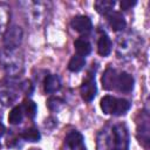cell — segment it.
<instances>
[{
  "instance_id": "cell-8",
  "label": "cell",
  "mask_w": 150,
  "mask_h": 150,
  "mask_svg": "<svg viewBox=\"0 0 150 150\" xmlns=\"http://www.w3.org/2000/svg\"><path fill=\"white\" fill-rule=\"evenodd\" d=\"M117 73L112 68H107L104 74L102 75V87L105 90H111L116 87V80H117Z\"/></svg>"
},
{
  "instance_id": "cell-1",
  "label": "cell",
  "mask_w": 150,
  "mask_h": 150,
  "mask_svg": "<svg viewBox=\"0 0 150 150\" xmlns=\"http://www.w3.org/2000/svg\"><path fill=\"white\" fill-rule=\"evenodd\" d=\"M129 149V132L124 124H117L112 128V150Z\"/></svg>"
},
{
  "instance_id": "cell-10",
  "label": "cell",
  "mask_w": 150,
  "mask_h": 150,
  "mask_svg": "<svg viewBox=\"0 0 150 150\" xmlns=\"http://www.w3.org/2000/svg\"><path fill=\"white\" fill-rule=\"evenodd\" d=\"M97 52L101 56H108L111 53V40L105 33H102L98 39Z\"/></svg>"
},
{
  "instance_id": "cell-16",
  "label": "cell",
  "mask_w": 150,
  "mask_h": 150,
  "mask_svg": "<svg viewBox=\"0 0 150 150\" xmlns=\"http://www.w3.org/2000/svg\"><path fill=\"white\" fill-rule=\"evenodd\" d=\"M84 64H86V59L83 56L76 54L70 59V61L68 63V69L73 73H77L84 67Z\"/></svg>"
},
{
  "instance_id": "cell-26",
  "label": "cell",
  "mask_w": 150,
  "mask_h": 150,
  "mask_svg": "<svg viewBox=\"0 0 150 150\" xmlns=\"http://www.w3.org/2000/svg\"><path fill=\"white\" fill-rule=\"evenodd\" d=\"M0 146H1V144H0Z\"/></svg>"
},
{
  "instance_id": "cell-5",
  "label": "cell",
  "mask_w": 150,
  "mask_h": 150,
  "mask_svg": "<svg viewBox=\"0 0 150 150\" xmlns=\"http://www.w3.org/2000/svg\"><path fill=\"white\" fill-rule=\"evenodd\" d=\"M134 84H135L134 77L130 74H128L125 71H122L117 75L115 88H117V90L122 91V93H130L134 89Z\"/></svg>"
},
{
  "instance_id": "cell-6",
  "label": "cell",
  "mask_w": 150,
  "mask_h": 150,
  "mask_svg": "<svg viewBox=\"0 0 150 150\" xmlns=\"http://www.w3.org/2000/svg\"><path fill=\"white\" fill-rule=\"evenodd\" d=\"M16 97V94L13 89L12 86H9V83H0V101L8 105V104H12V102L15 100Z\"/></svg>"
},
{
  "instance_id": "cell-22",
  "label": "cell",
  "mask_w": 150,
  "mask_h": 150,
  "mask_svg": "<svg viewBox=\"0 0 150 150\" xmlns=\"http://www.w3.org/2000/svg\"><path fill=\"white\" fill-rule=\"evenodd\" d=\"M20 88H21V90L22 91H25L27 95H30L32 93H33V90H34V87H33V84L30 83V81H25V82H22L21 83V86H20Z\"/></svg>"
},
{
  "instance_id": "cell-19",
  "label": "cell",
  "mask_w": 150,
  "mask_h": 150,
  "mask_svg": "<svg viewBox=\"0 0 150 150\" xmlns=\"http://www.w3.org/2000/svg\"><path fill=\"white\" fill-rule=\"evenodd\" d=\"M20 136H21L25 141H27V142H38V141H40V138H41L40 131H39L38 129H35V128H28V129L23 130V131L20 134Z\"/></svg>"
},
{
  "instance_id": "cell-25",
  "label": "cell",
  "mask_w": 150,
  "mask_h": 150,
  "mask_svg": "<svg viewBox=\"0 0 150 150\" xmlns=\"http://www.w3.org/2000/svg\"><path fill=\"white\" fill-rule=\"evenodd\" d=\"M29 150H40V149H36V148H33V149H29Z\"/></svg>"
},
{
  "instance_id": "cell-3",
  "label": "cell",
  "mask_w": 150,
  "mask_h": 150,
  "mask_svg": "<svg viewBox=\"0 0 150 150\" xmlns=\"http://www.w3.org/2000/svg\"><path fill=\"white\" fill-rule=\"evenodd\" d=\"M80 93H81V97L84 101L90 102L94 100V97L96 96V93H97V88H96V83H95V75L87 77L82 82Z\"/></svg>"
},
{
  "instance_id": "cell-11",
  "label": "cell",
  "mask_w": 150,
  "mask_h": 150,
  "mask_svg": "<svg viewBox=\"0 0 150 150\" xmlns=\"http://www.w3.org/2000/svg\"><path fill=\"white\" fill-rule=\"evenodd\" d=\"M143 116H144L143 118L141 117V127L138 125L137 131H138V134L141 132V137H138L139 143H143L145 145L149 143V116L146 112Z\"/></svg>"
},
{
  "instance_id": "cell-21",
  "label": "cell",
  "mask_w": 150,
  "mask_h": 150,
  "mask_svg": "<svg viewBox=\"0 0 150 150\" xmlns=\"http://www.w3.org/2000/svg\"><path fill=\"white\" fill-rule=\"evenodd\" d=\"M47 107L50 111L54 112H59L61 109H63L64 107V101L61 97H50L47 101Z\"/></svg>"
},
{
  "instance_id": "cell-23",
  "label": "cell",
  "mask_w": 150,
  "mask_h": 150,
  "mask_svg": "<svg viewBox=\"0 0 150 150\" xmlns=\"http://www.w3.org/2000/svg\"><path fill=\"white\" fill-rule=\"evenodd\" d=\"M137 4V1H135V0H122L121 2H120V6H121V9H123V11H127V9H130L131 7H134L135 5Z\"/></svg>"
},
{
  "instance_id": "cell-15",
  "label": "cell",
  "mask_w": 150,
  "mask_h": 150,
  "mask_svg": "<svg viewBox=\"0 0 150 150\" xmlns=\"http://www.w3.org/2000/svg\"><path fill=\"white\" fill-rule=\"evenodd\" d=\"M115 103H116V97L107 95L101 100V109L104 114L109 115L112 114L114 115V110H115Z\"/></svg>"
},
{
  "instance_id": "cell-14",
  "label": "cell",
  "mask_w": 150,
  "mask_h": 150,
  "mask_svg": "<svg viewBox=\"0 0 150 150\" xmlns=\"http://www.w3.org/2000/svg\"><path fill=\"white\" fill-rule=\"evenodd\" d=\"M74 47L77 52V55H81V56H86V55H89L90 52H91V46L90 43L84 40V39H77L75 40L74 42Z\"/></svg>"
},
{
  "instance_id": "cell-13",
  "label": "cell",
  "mask_w": 150,
  "mask_h": 150,
  "mask_svg": "<svg viewBox=\"0 0 150 150\" xmlns=\"http://www.w3.org/2000/svg\"><path fill=\"white\" fill-rule=\"evenodd\" d=\"M94 6H95V9L97 11V13H100L102 15H108L112 12L115 1L114 0H98L94 4Z\"/></svg>"
},
{
  "instance_id": "cell-20",
  "label": "cell",
  "mask_w": 150,
  "mask_h": 150,
  "mask_svg": "<svg viewBox=\"0 0 150 150\" xmlns=\"http://www.w3.org/2000/svg\"><path fill=\"white\" fill-rule=\"evenodd\" d=\"M22 118H23V110L21 105L14 107L8 115V122L11 124H19L22 122Z\"/></svg>"
},
{
  "instance_id": "cell-7",
  "label": "cell",
  "mask_w": 150,
  "mask_h": 150,
  "mask_svg": "<svg viewBox=\"0 0 150 150\" xmlns=\"http://www.w3.org/2000/svg\"><path fill=\"white\" fill-rule=\"evenodd\" d=\"M108 21H109V25L110 27L115 30V32H120V30H123L127 26V22H125V19L124 16L120 13V12H111L110 14H108Z\"/></svg>"
},
{
  "instance_id": "cell-24",
  "label": "cell",
  "mask_w": 150,
  "mask_h": 150,
  "mask_svg": "<svg viewBox=\"0 0 150 150\" xmlns=\"http://www.w3.org/2000/svg\"><path fill=\"white\" fill-rule=\"evenodd\" d=\"M5 131H6V128H5V125H4V124L0 122V137H1V136L5 134Z\"/></svg>"
},
{
  "instance_id": "cell-4",
  "label": "cell",
  "mask_w": 150,
  "mask_h": 150,
  "mask_svg": "<svg viewBox=\"0 0 150 150\" xmlns=\"http://www.w3.org/2000/svg\"><path fill=\"white\" fill-rule=\"evenodd\" d=\"M70 25L80 34H88L93 28L91 20L86 15H76V16H74L71 19V21H70Z\"/></svg>"
},
{
  "instance_id": "cell-2",
  "label": "cell",
  "mask_w": 150,
  "mask_h": 150,
  "mask_svg": "<svg viewBox=\"0 0 150 150\" xmlns=\"http://www.w3.org/2000/svg\"><path fill=\"white\" fill-rule=\"evenodd\" d=\"M21 40H22V30L18 26L9 27L4 36V43L6 48L11 50L19 47V45L21 43Z\"/></svg>"
},
{
  "instance_id": "cell-17",
  "label": "cell",
  "mask_w": 150,
  "mask_h": 150,
  "mask_svg": "<svg viewBox=\"0 0 150 150\" xmlns=\"http://www.w3.org/2000/svg\"><path fill=\"white\" fill-rule=\"evenodd\" d=\"M130 107H131V103L128 100H125V98H116L114 115H116V116L124 115L130 109Z\"/></svg>"
},
{
  "instance_id": "cell-12",
  "label": "cell",
  "mask_w": 150,
  "mask_h": 150,
  "mask_svg": "<svg viewBox=\"0 0 150 150\" xmlns=\"http://www.w3.org/2000/svg\"><path fill=\"white\" fill-rule=\"evenodd\" d=\"M66 144L70 149H77L83 145V136L79 131H71L66 137Z\"/></svg>"
},
{
  "instance_id": "cell-9",
  "label": "cell",
  "mask_w": 150,
  "mask_h": 150,
  "mask_svg": "<svg viewBox=\"0 0 150 150\" xmlns=\"http://www.w3.org/2000/svg\"><path fill=\"white\" fill-rule=\"evenodd\" d=\"M43 88H45V93L47 94H53L57 90H60L61 88V80L56 74H52L48 75L45 80L43 83Z\"/></svg>"
},
{
  "instance_id": "cell-18",
  "label": "cell",
  "mask_w": 150,
  "mask_h": 150,
  "mask_svg": "<svg viewBox=\"0 0 150 150\" xmlns=\"http://www.w3.org/2000/svg\"><path fill=\"white\" fill-rule=\"evenodd\" d=\"M21 108H22L23 112H25L29 118H34V117L36 116L38 107H36V103H35V102H33L32 100H29V98L23 100Z\"/></svg>"
}]
</instances>
